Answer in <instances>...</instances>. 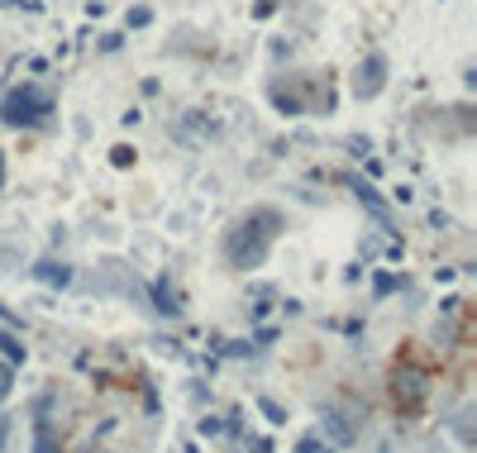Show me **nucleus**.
Returning a JSON list of instances; mask_svg holds the SVG:
<instances>
[{"instance_id": "obj_1", "label": "nucleus", "mask_w": 477, "mask_h": 453, "mask_svg": "<svg viewBox=\"0 0 477 453\" xmlns=\"http://www.w3.org/2000/svg\"><path fill=\"white\" fill-rule=\"evenodd\" d=\"M277 215L272 210H253V215H244L234 229H229V239H225V254H229V263L234 267H258L263 258H267V244H272V234H277Z\"/></svg>"}, {"instance_id": "obj_2", "label": "nucleus", "mask_w": 477, "mask_h": 453, "mask_svg": "<svg viewBox=\"0 0 477 453\" xmlns=\"http://www.w3.org/2000/svg\"><path fill=\"white\" fill-rule=\"evenodd\" d=\"M48 115H53V106H48V96H39L33 87H20V91H10L5 96V106H0V120L5 125H43Z\"/></svg>"}, {"instance_id": "obj_3", "label": "nucleus", "mask_w": 477, "mask_h": 453, "mask_svg": "<svg viewBox=\"0 0 477 453\" xmlns=\"http://www.w3.org/2000/svg\"><path fill=\"white\" fill-rule=\"evenodd\" d=\"M387 87V58L382 53H368L363 62H358V72H353V96L358 100H372Z\"/></svg>"}, {"instance_id": "obj_4", "label": "nucleus", "mask_w": 477, "mask_h": 453, "mask_svg": "<svg viewBox=\"0 0 477 453\" xmlns=\"http://www.w3.org/2000/svg\"><path fill=\"white\" fill-rule=\"evenodd\" d=\"M425 373L420 367H397V401H406V406H420L425 401Z\"/></svg>"}, {"instance_id": "obj_5", "label": "nucleus", "mask_w": 477, "mask_h": 453, "mask_svg": "<svg viewBox=\"0 0 477 453\" xmlns=\"http://www.w3.org/2000/svg\"><path fill=\"white\" fill-rule=\"evenodd\" d=\"M39 277H43V282H58V287H67V282H72V273H67L62 263H39Z\"/></svg>"}, {"instance_id": "obj_6", "label": "nucleus", "mask_w": 477, "mask_h": 453, "mask_svg": "<svg viewBox=\"0 0 477 453\" xmlns=\"http://www.w3.org/2000/svg\"><path fill=\"white\" fill-rule=\"evenodd\" d=\"M33 453H58V444H53V434H48V425L33 430Z\"/></svg>"}, {"instance_id": "obj_7", "label": "nucleus", "mask_w": 477, "mask_h": 453, "mask_svg": "<svg viewBox=\"0 0 477 453\" xmlns=\"http://www.w3.org/2000/svg\"><path fill=\"white\" fill-rule=\"evenodd\" d=\"M0 348H5V358H20L24 363V344L14 339V334H0Z\"/></svg>"}, {"instance_id": "obj_8", "label": "nucleus", "mask_w": 477, "mask_h": 453, "mask_svg": "<svg viewBox=\"0 0 477 453\" xmlns=\"http://www.w3.org/2000/svg\"><path fill=\"white\" fill-rule=\"evenodd\" d=\"M177 134H182V139H201V134H206V129H201V120H196V110L182 120V129H177Z\"/></svg>"}, {"instance_id": "obj_9", "label": "nucleus", "mask_w": 477, "mask_h": 453, "mask_svg": "<svg viewBox=\"0 0 477 453\" xmlns=\"http://www.w3.org/2000/svg\"><path fill=\"white\" fill-rule=\"evenodd\" d=\"M296 453H334V448H330L325 439H301V444H296Z\"/></svg>"}, {"instance_id": "obj_10", "label": "nucleus", "mask_w": 477, "mask_h": 453, "mask_svg": "<svg viewBox=\"0 0 477 453\" xmlns=\"http://www.w3.org/2000/svg\"><path fill=\"white\" fill-rule=\"evenodd\" d=\"M110 153H115V167H129V162H134V148H129V143H119V148H110Z\"/></svg>"}, {"instance_id": "obj_11", "label": "nucleus", "mask_w": 477, "mask_h": 453, "mask_svg": "<svg viewBox=\"0 0 477 453\" xmlns=\"http://www.w3.org/2000/svg\"><path fill=\"white\" fill-rule=\"evenodd\" d=\"M14 387V373H10V363H0V396H10Z\"/></svg>"}, {"instance_id": "obj_12", "label": "nucleus", "mask_w": 477, "mask_h": 453, "mask_svg": "<svg viewBox=\"0 0 477 453\" xmlns=\"http://www.w3.org/2000/svg\"><path fill=\"white\" fill-rule=\"evenodd\" d=\"M5 439H10V415L0 411V448H5Z\"/></svg>"}, {"instance_id": "obj_13", "label": "nucleus", "mask_w": 477, "mask_h": 453, "mask_svg": "<svg viewBox=\"0 0 477 453\" xmlns=\"http://www.w3.org/2000/svg\"><path fill=\"white\" fill-rule=\"evenodd\" d=\"M0 181H5V162H0Z\"/></svg>"}]
</instances>
